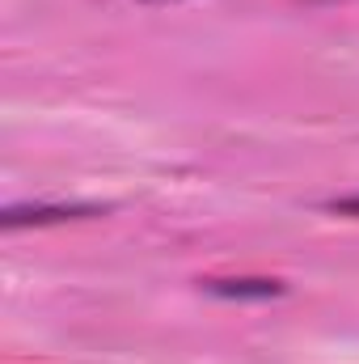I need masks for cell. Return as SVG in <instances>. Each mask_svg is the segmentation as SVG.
Returning <instances> with one entry per match:
<instances>
[{
  "label": "cell",
  "mask_w": 359,
  "mask_h": 364,
  "mask_svg": "<svg viewBox=\"0 0 359 364\" xmlns=\"http://www.w3.org/2000/svg\"><path fill=\"white\" fill-rule=\"evenodd\" d=\"M203 288L211 296H228V301H270V296H283L287 292V284L263 279V275H233V279L211 275V279H203Z\"/></svg>",
  "instance_id": "cell-2"
},
{
  "label": "cell",
  "mask_w": 359,
  "mask_h": 364,
  "mask_svg": "<svg viewBox=\"0 0 359 364\" xmlns=\"http://www.w3.org/2000/svg\"><path fill=\"white\" fill-rule=\"evenodd\" d=\"M106 208L97 203H13L0 212L4 229H21V225H64V220H89L101 216Z\"/></svg>",
  "instance_id": "cell-1"
},
{
  "label": "cell",
  "mask_w": 359,
  "mask_h": 364,
  "mask_svg": "<svg viewBox=\"0 0 359 364\" xmlns=\"http://www.w3.org/2000/svg\"><path fill=\"white\" fill-rule=\"evenodd\" d=\"M326 208H330V212H338V216H355V220H359V195H347V199H330Z\"/></svg>",
  "instance_id": "cell-3"
}]
</instances>
